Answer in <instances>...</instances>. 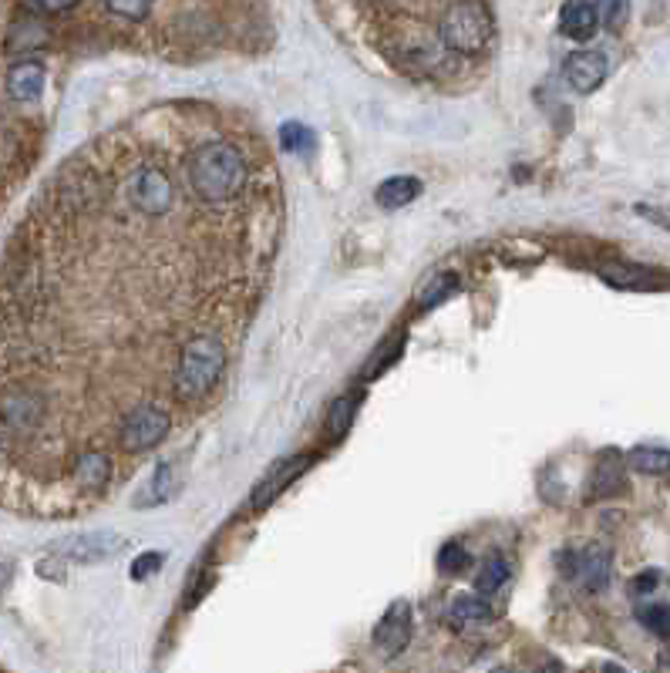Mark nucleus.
<instances>
[{
  "label": "nucleus",
  "instance_id": "3",
  "mask_svg": "<svg viewBox=\"0 0 670 673\" xmlns=\"http://www.w3.org/2000/svg\"><path fill=\"white\" fill-rule=\"evenodd\" d=\"M122 193H125L128 206H132L138 216H145V219H165V216H173V213H176V203H179L173 176L165 173V168H158V165H138V168H132Z\"/></svg>",
  "mask_w": 670,
  "mask_h": 673
},
{
  "label": "nucleus",
  "instance_id": "11",
  "mask_svg": "<svg viewBox=\"0 0 670 673\" xmlns=\"http://www.w3.org/2000/svg\"><path fill=\"white\" fill-rule=\"evenodd\" d=\"M307 465H310V458L307 455H300V458H290V462H280V465H274L270 468V475L254 488V509H267V505L280 495V491H287V485H293L303 472H307Z\"/></svg>",
  "mask_w": 670,
  "mask_h": 673
},
{
  "label": "nucleus",
  "instance_id": "28",
  "mask_svg": "<svg viewBox=\"0 0 670 673\" xmlns=\"http://www.w3.org/2000/svg\"><path fill=\"white\" fill-rule=\"evenodd\" d=\"M28 4L41 14H64V11L78 8V0H28Z\"/></svg>",
  "mask_w": 670,
  "mask_h": 673
},
{
  "label": "nucleus",
  "instance_id": "10",
  "mask_svg": "<svg viewBox=\"0 0 670 673\" xmlns=\"http://www.w3.org/2000/svg\"><path fill=\"white\" fill-rule=\"evenodd\" d=\"M122 549V539L115 532H81L61 542V552L74 562H102Z\"/></svg>",
  "mask_w": 670,
  "mask_h": 673
},
{
  "label": "nucleus",
  "instance_id": "7",
  "mask_svg": "<svg viewBox=\"0 0 670 673\" xmlns=\"http://www.w3.org/2000/svg\"><path fill=\"white\" fill-rule=\"evenodd\" d=\"M112 475H115V465H112V458L105 452H81L71 462V485L81 495H102V491H109Z\"/></svg>",
  "mask_w": 670,
  "mask_h": 673
},
{
  "label": "nucleus",
  "instance_id": "25",
  "mask_svg": "<svg viewBox=\"0 0 670 673\" xmlns=\"http://www.w3.org/2000/svg\"><path fill=\"white\" fill-rule=\"evenodd\" d=\"M105 4H109V11H115L128 21H142L152 8V0H105Z\"/></svg>",
  "mask_w": 670,
  "mask_h": 673
},
{
  "label": "nucleus",
  "instance_id": "30",
  "mask_svg": "<svg viewBox=\"0 0 670 673\" xmlns=\"http://www.w3.org/2000/svg\"><path fill=\"white\" fill-rule=\"evenodd\" d=\"M657 579H660V576H657V569H647L643 576H637V579H633V593H650V589L657 586Z\"/></svg>",
  "mask_w": 670,
  "mask_h": 673
},
{
  "label": "nucleus",
  "instance_id": "22",
  "mask_svg": "<svg viewBox=\"0 0 670 673\" xmlns=\"http://www.w3.org/2000/svg\"><path fill=\"white\" fill-rule=\"evenodd\" d=\"M594 8L607 28L620 31L627 24V14H630V0H594Z\"/></svg>",
  "mask_w": 670,
  "mask_h": 673
},
{
  "label": "nucleus",
  "instance_id": "31",
  "mask_svg": "<svg viewBox=\"0 0 670 673\" xmlns=\"http://www.w3.org/2000/svg\"><path fill=\"white\" fill-rule=\"evenodd\" d=\"M529 673H563V670H559V663H556V660H543V663H536Z\"/></svg>",
  "mask_w": 670,
  "mask_h": 673
},
{
  "label": "nucleus",
  "instance_id": "1",
  "mask_svg": "<svg viewBox=\"0 0 670 673\" xmlns=\"http://www.w3.org/2000/svg\"><path fill=\"white\" fill-rule=\"evenodd\" d=\"M249 165L243 152L229 142H199L186 155L189 193L206 206H223L246 189Z\"/></svg>",
  "mask_w": 670,
  "mask_h": 673
},
{
  "label": "nucleus",
  "instance_id": "29",
  "mask_svg": "<svg viewBox=\"0 0 670 673\" xmlns=\"http://www.w3.org/2000/svg\"><path fill=\"white\" fill-rule=\"evenodd\" d=\"M351 401H338L333 404V414H330V432H338V428H344L348 425V417H351Z\"/></svg>",
  "mask_w": 670,
  "mask_h": 673
},
{
  "label": "nucleus",
  "instance_id": "8",
  "mask_svg": "<svg viewBox=\"0 0 670 673\" xmlns=\"http://www.w3.org/2000/svg\"><path fill=\"white\" fill-rule=\"evenodd\" d=\"M607 71H610V64H607V58L600 51H576V54L566 58V68H563L569 89L579 92V95L597 92L604 84V77H607Z\"/></svg>",
  "mask_w": 670,
  "mask_h": 673
},
{
  "label": "nucleus",
  "instance_id": "27",
  "mask_svg": "<svg viewBox=\"0 0 670 673\" xmlns=\"http://www.w3.org/2000/svg\"><path fill=\"white\" fill-rule=\"evenodd\" d=\"M455 287H458V277H455V273H449V277H442V280H439V283H435V287H432V290L422 297V300H425L429 307H435V303H439L442 297H449Z\"/></svg>",
  "mask_w": 670,
  "mask_h": 673
},
{
  "label": "nucleus",
  "instance_id": "4",
  "mask_svg": "<svg viewBox=\"0 0 670 673\" xmlns=\"http://www.w3.org/2000/svg\"><path fill=\"white\" fill-rule=\"evenodd\" d=\"M442 44L455 54H478L492 38V14L482 0H455L442 18Z\"/></svg>",
  "mask_w": 670,
  "mask_h": 673
},
{
  "label": "nucleus",
  "instance_id": "12",
  "mask_svg": "<svg viewBox=\"0 0 670 673\" xmlns=\"http://www.w3.org/2000/svg\"><path fill=\"white\" fill-rule=\"evenodd\" d=\"M600 14L594 8V0H566L559 8V31L573 41H590L597 34Z\"/></svg>",
  "mask_w": 670,
  "mask_h": 673
},
{
  "label": "nucleus",
  "instance_id": "19",
  "mask_svg": "<svg viewBox=\"0 0 670 673\" xmlns=\"http://www.w3.org/2000/svg\"><path fill=\"white\" fill-rule=\"evenodd\" d=\"M627 462H630V468H637L643 475H663V472H670V452H663V448L640 445V448H633L627 455Z\"/></svg>",
  "mask_w": 670,
  "mask_h": 673
},
{
  "label": "nucleus",
  "instance_id": "2",
  "mask_svg": "<svg viewBox=\"0 0 670 673\" xmlns=\"http://www.w3.org/2000/svg\"><path fill=\"white\" fill-rule=\"evenodd\" d=\"M226 344L219 333H199L193 341L183 348L179 354V364H176V397L186 401V404H196L203 401L219 381H223V371H226Z\"/></svg>",
  "mask_w": 670,
  "mask_h": 673
},
{
  "label": "nucleus",
  "instance_id": "20",
  "mask_svg": "<svg viewBox=\"0 0 670 673\" xmlns=\"http://www.w3.org/2000/svg\"><path fill=\"white\" fill-rule=\"evenodd\" d=\"M637 620L660 640H670V607L667 603H650L637 610Z\"/></svg>",
  "mask_w": 670,
  "mask_h": 673
},
{
  "label": "nucleus",
  "instance_id": "14",
  "mask_svg": "<svg viewBox=\"0 0 670 673\" xmlns=\"http://www.w3.org/2000/svg\"><path fill=\"white\" fill-rule=\"evenodd\" d=\"M418 196H422V179H414V176H394L374 189V203L381 209H401V206L414 203Z\"/></svg>",
  "mask_w": 670,
  "mask_h": 673
},
{
  "label": "nucleus",
  "instance_id": "18",
  "mask_svg": "<svg viewBox=\"0 0 670 673\" xmlns=\"http://www.w3.org/2000/svg\"><path fill=\"white\" fill-rule=\"evenodd\" d=\"M509 579V562L502 559V556H492L482 562V569L475 572V589H478V597H488L495 593V589H502V582Z\"/></svg>",
  "mask_w": 670,
  "mask_h": 673
},
{
  "label": "nucleus",
  "instance_id": "5",
  "mask_svg": "<svg viewBox=\"0 0 670 673\" xmlns=\"http://www.w3.org/2000/svg\"><path fill=\"white\" fill-rule=\"evenodd\" d=\"M173 432V414L165 411L162 404H138L118 428V448L128 455H142L152 452L155 445H162Z\"/></svg>",
  "mask_w": 670,
  "mask_h": 673
},
{
  "label": "nucleus",
  "instance_id": "6",
  "mask_svg": "<svg viewBox=\"0 0 670 673\" xmlns=\"http://www.w3.org/2000/svg\"><path fill=\"white\" fill-rule=\"evenodd\" d=\"M563 569L566 576H576L583 582V589L590 593H604L607 582H610V552L604 546H590L579 556H563Z\"/></svg>",
  "mask_w": 670,
  "mask_h": 673
},
{
  "label": "nucleus",
  "instance_id": "33",
  "mask_svg": "<svg viewBox=\"0 0 670 673\" xmlns=\"http://www.w3.org/2000/svg\"><path fill=\"white\" fill-rule=\"evenodd\" d=\"M492 673H513L509 666H498V670H492Z\"/></svg>",
  "mask_w": 670,
  "mask_h": 673
},
{
  "label": "nucleus",
  "instance_id": "9",
  "mask_svg": "<svg viewBox=\"0 0 670 673\" xmlns=\"http://www.w3.org/2000/svg\"><path fill=\"white\" fill-rule=\"evenodd\" d=\"M408 640H411V607L404 600H398L378 620V627H374V646L384 656H398L408 646Z\"/></svg>",
  "mask_w": 670,
  "mask_h": 673
},
{
  "label": "nucleus",
  "instance_id": "17",
  "mask_svg": "<svg viewBox=\"0 0 670 673\" xmlns=\"http://www.w3.org/2000/svg\"><path fill=\"white\" fill-rule=\"evenodd\" d=\"M145 491H148V495H138V498H135L138 509H145V505H158V501H165V498L176 495V478H173V465H169V462H162V465L155 468V475H152V482H148Z\"/></svg>",
  "mask_w": 670,
  "mask_h": 673
},
{
  "label": "nucleus",
  "instance_id": "24",
  "mask_svg": "<svg viewBox=\"0 0 670 673\" xmlns=\"http://www.w3.org/2000/svg\"><path fill=\"white\" fill-rule=\"evenodd\" d=\"M280 138H284V148H287V152H303V148H310V142H313L310 128H303L300 122H287V125L280 128Z\"/></svg>",
  "mask_w": 670,
  "mask_h": 673
},
{
  "label": "nucleus",
  "instance_id": "13",
  "mask_svg": "<svg viewBox=\"0 0 670 673\" xmlns=\"http://www.w3.org/2000/svg\"><path fill=\"white\" fill-rule=\"evenodd\" d=\"M44 92V64L41 61H18L8 71V95L14 102H34Z\"/></svg>",
  "mask_w": 670,
  "mask_h": 673
},
{
  "label": "nucleus",
  "instance_id": "26",
  "mask_svg": "<svg viewBox=\"0 0 670 673\" xmlns=\"http://www.w3.org/2000/svg\"><path fill=\"white\" fill-rule=\"evenodd\" d=\"M158 566H162V556H158V552H142V556L132 562V579H148Z\"/></svg>",
  "mask_w": 670,
  "mask_h": 673
},
{
  "label": "nucleus",
  "instance_id": "16",
  "mask_svg": "<svg viewBox=\"0 0 670 673\" xmlns=\"http://www.w3.org/2000/svg\"><path fill=\"white\" fill-rule=\"evenodd\" d=\"M449 620L455 630H468V627H482L492 620V610L485 600H475V597H455V603L449 607Z\"/></svg>",
  "mask_w": 670,
  "mask_h": 673
},
{
  "label": "nucleus",
  "instance_id": "23",
  "mask_svg": "<svg viewBox=\"0 0 670 673\" xmlns=\"http://www.w3.org/2000/svg\"><path fill=\"white\" fill-rule=\"evenodd\" d=\"M439 569H442V572H449V576L465 572V569H468V552H465L458 542H449V546L439 552Z\"/></svg>",
  "mask_w": 670,
  "mask_h": 673
},
{
  "label": "nucleus",
  "instance_id": "32",
  "mask_svg": "<svg viewBox=\"0 0 670 673\" xmlns=\"http://www.w3.org/2000/svg\"><path fill=\"white\" fill-rule=\"evenodd\" d=\"M663 670H667V673H670V653H667V656H663Z\"/></svg>",
  "mask_w": 670,
  "mask_h": 673
},
{
  "label": "nucleus",
  "instance_id": "15",
  "mask_svg": "<svg viewBox=\"0 0 670 673\" xmlns=\"http://www.w3.org/2000/svg\"><path fill=\"white\" fill-rule=\"evenodd\" d=\"M623 488V465L620 458L610 452L597 462L594 468V478H590V498H607V495H617Z\"/></svg>",
  "mask_w": 670,
  "mask_h": 673
},
{
  "label": "nucleus",
  "instance_id": "21",
  "mask_svg": "<svg viewBox=\"0 0 670 673\" xmlns=\"http://www.w3.org/2000/svg\"><path fill=\"white\" fill-rule=\"evenodd\" d=\"M44 41H48V31H44L41 24H34V21H21V24L14 28L8 48H11V51H28V48L44 44Z\"/></svg>",
  "mask_w": 670,
  "mask_h": 673
}]
</instances>
